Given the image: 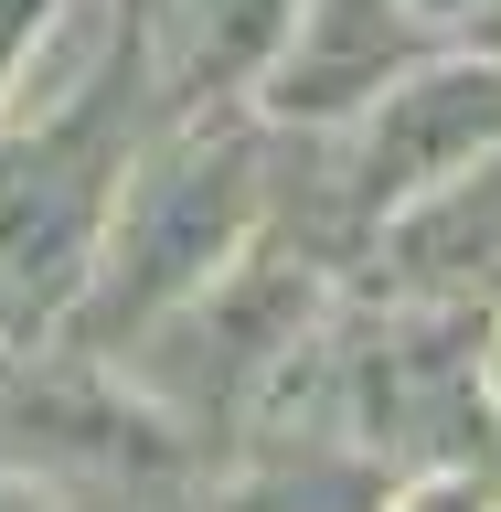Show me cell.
Returning <instances> with one entry per match:
<instances>
[{
    "mask_svg": "<svg viewBox=\"0 0 501 512\" xmlns=\"http://www.w3.org/2000/svg\"><path fill=\"white\" fill-rule=\"evenodd\" d=\"M128 182V75L107 0L64 11V43H22L0 86V331H43L75 310L96 235Z\"/></svg>",
    "mask_w": 501,
    "mask_h": 512,
    "instance_id": "6da1fadb",
    "label": "cell"
},
{
    "mask_svg": "<svg viewBox=\"0 0 501 512\" xmlns=\"http://www.w3.org/2000/svg\"><path fill=\"white\" fill-rule=\"evenodd\" d=\"M256 214H267V171H256L246 139H182V150H160L150 171H128L118 182V214L96 235V267L75 288V342L86 352H128L150 320H171L182 299L235 267L256 246Z\"/></svg>",
    "mask_w": 501,
    "mask_h": 512,
    "instance_id": "7a4b0ae2",
    "label": "cell"
},
{
    "mask_svg": "<svg viewBox=\"0 0 501 512\" xmlns=\"http://www.w3.org/2000/svg\"><path fill=\"white\" fill-rule=\"evenodd\" d=\"M342 438L395 470H491L501 416H491V331L480 310L395 299L342 342Z\"/></svg>",
    "mask_w": 501,
    "mask_h": 512,
    "instance_id": "3957f363",
    "label": "cell"
},
{
    "mask_svg": "<svg viewBox=\"0 0 501 512\" xmlns=\"http://www.w3.org/2000/svg\"><path fill=\"white\" fill-rule=\"evenodd\" d=\"M310 256L288 246H246L235 267H224L203 299H182L171 320H150L139 331V384L160 395V416L171 427H235V416H256L267 395H278L288 374H299V352H310Z\"/></svg>",
    "mask_w": 501,
    "mask_h": 512,
    "instance_id": "277c9868",
    "label": "cell"
},
{
    "mask_svg": "<svg viewBox=\"0 0 501 512\" xmlns=\"http://www.w3.org/2000/svg\"><path fill=\"white\" fill-rule=\"evenodd\" d=\"M501 139V64H438V75H395L352 150V214H406L416 192L470 171Z\"/></svg>",
    "mask_w": 501,
    "mask_h": 512,
    "instance_id": "5b68a950",
    "label": "cell"
},
{
    "mask_svg": "<svg viewBox=\"0 0 501 512\" xmlns=\"http://www.w3.org/2000/svg\"><path fill=\"white\" fill-rule=\"evenodd\" d=\"M384 288L438 299V310H491L501 299V139L384 224Z\"/></svg>",
    "mask_w": 501,
    "mask_h": 512,
    "instance_id": "8992f818",
    "label": "cell"
},
{
    "mask_svg": "<svg viewBox=\"0 0 501 512\" xmlns=\"http://www.w3.org/2000/svg\"><path fill=\"white\" fill-rule=\"evenodd\" d=\"M384 75H395V11L384 0H299L288 11V54H278L288 118H342Z\"/></svg>",
    "mask_w": 501,
    "mask_h": 512,
    "instance_id": "52a82bcc",
    "label": "cell"
},
{
    "mask_svg": "<svg viewBox=\"0 0 501 512\" xmlns=\"http://www.w3.org/2000/svg\"><path fill=\"white\" fill-rule=\"evenodd\" d=\"M384 502H395V480L352 438H288L224 491V512H384Z\"/></svg>",
    "mask_w": 501,
    "mask_h": 512,
    "instance_id": "ba28073f",
    "label": "cell"
},
{
    "mask_svg": "<svg viewBox=\"0 0 501 512\" xmlns=\"http://www.w3.org/2000/svg\"><path fill=\"white\" fill-rule=\"evenodd\" d=\"M384 512H501V502H491V470H416Z\"/></svg>",
    "mask_w": 501,
    "mask_h": 512,
    "instance_id": "9c48e42d",
    "label": "cell"
},
{
    "mask_svg": "<svg viewBox=\"0 0 501 512\" xmlns=\"http://www.w3.org/2000/svg\"><path fill=\"white\" fill-rule=\"evenodd\" d=\"M0 512H64V491L43 470H22V459H0Z\"/></svg>",
    "mask_w": 501,
    "mask_h": 512,
    "instance_id": "30bf717a",
    "label": "cell"
},
{
    "mask_svg": "<svg viewBox=\"0 0 501 512\" xmlns=\"http://www.w3.org/2000/svg\"><path fill=\"white\" fill-rule=\"evenodd\" d=\"M43 11H54V0H0V86H11V64H22V43L43 32Z\"/></svg>",
    "mask_w": 501,
    "mask_h": 512,
    "instance_id": "8fae6325",
    "label": "cell"
},
{
    "mask_svg": "<svg viewBox=\"0 0 501 512\" xmlns=\"http://www.w3.org/2000/svg\"><path fill=\"white\" fill-rule=\"evenodd\" d=\"M480 43H491V54H501V0H480Z\"/></svg>",
    "mask_w": 501,
    "mask_h": 512,
    "instance_id": "7c38bea8",
    "label": "cell"
},
{
    "mask_svg": "<svg viewBox=\"0 0 501 512\" xmlns=\"http://www.w3.org/2000/svg\"><path fill=\"white\" fill-rule=\"evenodd\" d=\"M491 416H501V331H491Z\"/></svg>",
    "mask_w": 501,
    "mask_h": 512,
    "instance_id": "4fadbf2b",
    "label": "cell"
},
{
    "mask_svg": "<svg viewBox=\"0 0 501 512\" xmlns=\"http://www.w3.org/2000/svg\"><path fill=\"white\" fill-rule=\"evenodd\" d=\"M416 11H470V0H416Z\"/></svg>",
    "mask_w": 501,
    "mask_h": 512,
    "instance_id": "5bb4252c",
    "label": "cell"
}]
</instances>
